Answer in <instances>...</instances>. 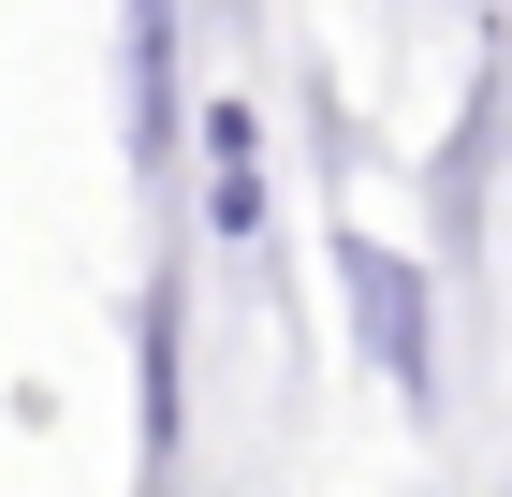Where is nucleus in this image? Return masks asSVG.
<instances>
[{
	"label": "nucleus",
	"instance_id": "nucleus-1",
	"mask_svg": "<svg viewBox=\"0 0 512 497\" xmlns=\"http://www.w3.org/2000/svg\"><path fill=\"white\" fill-rule=\"evenodd\" d=\"M322 293H337V322H352V366L395 395L410 424H439V264L410 249V234H381V220H322Z\"/></svg>",
	"mask_w": 512,
	"mask_h": 497
},
{
	"label": "nucleus",
	"instance_id": "nucleus-2",
	"mask_svg": "<svg viewBox=\"0 0 512 497\" xmlns=\"http://www.w3.org/2000/svg\"><path fill=\"white\" fill-rule=\"evenodd\" d=\"M498 132H512V44L483 30L469 44V103H454V132L425 147V264H483V234H498Z\"/></svg>",
	"mask_w": 512,
	"mask_h": 497
},
{
	"label": "nucleus",
	"instance_id": "nucleus-3",
	"mask_svg": "<svg viewBox=\"0 0 512 497\" xmlns=\"http://www.w3.org/2000/svg\"><path fill=\"white\" fill-rule=\"evenodd\" d=\"M191 234L205 249H264L278 234V161H264V103H249V88H191Z\"/></svg>",
	"mask_w": 512,
	"mask_h": 497
},
{
	"label": "nucleus",
	"instance_id": "nucleus-4",
	"mask_svg": "<svg viewBox=\"0 0 512 497\" xmlns=\"http://www.w3.org/2000/svg\"><path fill=\"white\" fill-rule=\"evenodd\" d=\"M132 381H147V483H176V439H191V293H176V264L132 293Z\"/></svg>",
	"mask_w": 512,
	"mask_h": 497
},
{
	"label": "nucleus",
	"instance_id": "nucleus-5",
	"mask_svg": "<svg viewBox=\"0 0 512 497\" xmlns=\"http://www.w3.org/2000/svg\"><path fill=\"white\" fill-rule=\"evenodd\" d=\"M498 191H512V132H498Z\"/></svg>",
	"mask_w": 512,
	"mask_h": 497
}]
</instances>
